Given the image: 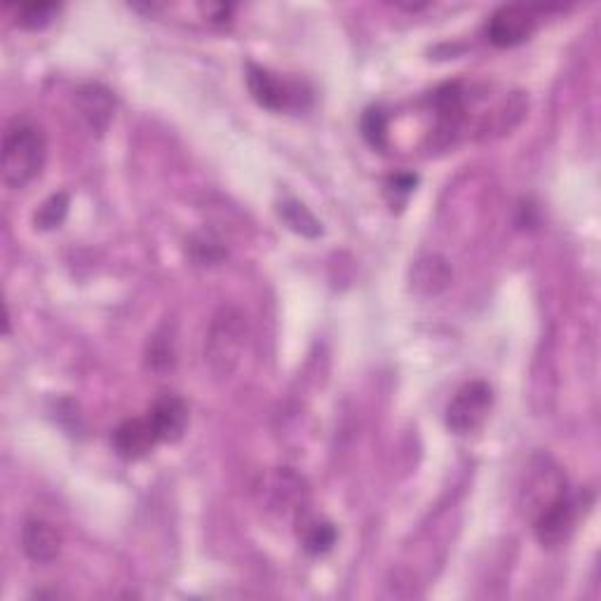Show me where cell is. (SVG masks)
<instances>
[{
    "label": "cell",
    "instance_id": "8992f818",
    "mask_svg": "<svg viewBox=\"0 0 601 601\" xmlns=\"http://www.w3.org/2000/svg\"><path fill=\"white\" fill-rule=\"evenodd\" d=\"M578 510H580V496L564 492L559 498L552 500L545 510H541L533 517L535 539L547 547L564 543L568 539V533L574 531Z\"/></svg>",
    "mask_w": 601,
    "mask_h": 601
},
{
    "label": "cell",
    "instance_id": "ac0fdd59",
    "mask_svg": "<svg viewBox=\"0 0 601 601\" xmlns=\"http://www.w3.org/2000/svg\"><path fill=\"white\" fill-rule=\"evenodd\" d=\"M418 182V176L416 174H409V172H400L395 176H390L388 178V193L390 195H395V200H397V195H402V198H407V195L414 190Z\"/></svg>",
    "mask_w": 601,
    "mask_h": 601
},
{
    "label": "cell",
    "instance_id": "6da1fadb",
    "mask_svg": "<svg viewBox=\"0 0 601 601\" xmlns=\"http://www.w3.org/2000/svg\"><path fill=\"white\" fill-rule=\"evenodd\" d=\"M47 141L43 129L31 120H12L3 135V182L24 188L43 172Z\"/></svg>",
    "mask_w": 601,
    "mask_h": 601
},
{
    "label": "cell",
    "instance_id": "52a82bcc",
    "mask_svg": "<svg viewBox=\"0 0 601 601\" xmlns=\"http://www.w3.org/2000/svg\"><path fill=\"white\" fill-rule=\"evenodd\" d=\"M564 492H568V484H566V477L562 475V470L552 461L543 459L539 467H533V473L522 489L524 512L533 519Z\"/></svg>",
    "mask_w": 601,
    "mask_h": 601
},
{
    "label": "cell",
    "instance_id": "4fadbf2b",
    "mask_svg": "<svg viewBox=\"0 0 601 601\" xmlns=\"http://www.w3.org/2000/svg\"><path fill=\"white\" fill-rule=\"evenodd\" d=\"M278 215L289 229L299 235H305V238L322 235V223L313 217L311 209L299 200H282L278 205Z\"/></svg>",
    "mask_w": 601,
    "mask_h": 601
},
{
    "label": "cell",
    "instance_id": "2e32d148",
    "mask_svg": "<svg viewBox=\"0 0 601 601\" xmlns=\"http://www.w3.org/2000/svg\"><path fill=\"white\" fill-rule=\"evenodd\" d=\"M336 539L338 533L330 522H311L305 524V531H303V550L313 557L327 555V552L336 545Z\"/></svg>",
    "mask_w": 601,
    "mask_h": 601
},
{
    "label": "cell",
    "instance_id": "5bb4252c",
    "mask_svg": "<svg viewBox=\"0 0 601 601\" xmlns=\"http://www.w3.org/2000/svg\"><path fill=\"white\" fill-rule=\"evenodd\" d=\"M360 129L371 149L377 151L388 149V113L381 106H371L362 113Z\"/></svg>",
    "mask_w": 601,
    "mask_h": 601
},
{
    "label": "cell",
    "instance_id": "9c48e42d",
    "mask_svg": "<svg viewBox=\"0 0 601 601\" xmlns=\"http://www.w3.org/2000/svg\"><path fill=\"white\" fill-rule=\"evenodd\" d=\"M76 108L92 132L104 135L113 120L116 100H113V92L108 88L100 83H88L76 92Z\"/></svg>",
    "mask_w": 601,
    "mask_h": 601
},
{
    "label": "cell",
    "instance_id": "8fae6325",
    "mask_svg": "<svg viewBox=\"0 0 601 601\" xmlns=\"http://www.w3.org/2000/svg\"><path fill=\"white\" fill-rule=\"evenodd\" d=\"M61 533L45 519H28L22 527V550L36 564H53L61 552Z\"/></svg>",
    "mask_w": 601,
    "mask_h": 601
},
{
    "label": "cell",
    "instance_id": "e0dca14e",
    "mask_svg": "<svg viewBox=\"0 0 601 601\" xmlns=\"http://www.w3.org/2000/svg\"><path fill=\"white\" fill-rule=\"evenodd\" d=\"M57 5L50 3H36V5H22L18 10V24L24 28H43L45 24H50L53 18L57 14Z\"/></svg>",
    "mask_w": 601,
    "mask_h": 601
},
{
    "label": "cell",
    "instance_id": "7c38bea8",
    "mask_svg": "<svg viewBox=\"0 0 601 601\" xmlns=\"http://www.w3.org/2000/svg\"><path fill=\"white\" fill-rule=\"evenodd\" d=\"M453 270L444 256H420L412 268V289L420 297H435L451 285Z\"/></svg>",
    "mask_w": 601,
    "mask_h": 601
},
{
    "label": "cell",
    "instance_id": "5b68a950",
    "mask_svg": "<svg viewBox=\"0 0 601 601\" xmlns=\"http://www.w3.org/2000/svg\"><path fill=\"white\" fill-rule=\"evenodd\" d=\"M539 28V14L529 5H500L486 22V38L496 47H515L529 41Z\"/></svg>",
    "mask_w": 601,
    "mask_h": 601
},
{
    "label": "cell",
    "instance_id": "ba28073f",
    "mask_svg": "<svg viewBox=\"0 0 601 601\" xmlns=\"http://www.w3.org/2000/svg\"><path fill=\"white\" fill-rule=\"evenodd\" d=\"M158 442H160V437H158L149 416L127 418L111 435L113 451H116L118 456L125 461H139L143 456H149Z\"/></svg>",
    "mask_w": 601,
    "mask_h": 601
},
{
    "label": "cell",
    "instance_id": "277c9868",
    "mask_svg": "<svg viewBox=\"0 0 601 601\" xmlns=\"http://www.w3.org/2000/svg\"><path fill=\"white\" fill-rule=\"evenodd\" d=\"M247 88L254 102L268 111H299L305 106L303 102H311V92L303 90L301 83H291L256 63L247 67Z\"/></svg>",
    "mask_w": 601,
    "mask_h": 601
},
{
    "label": "cell",
    "instance_id": "3957f363",
    "mask_svg": "<svg viewBox=\"0 0 601 601\" xmlns=\"http://www.w3.org/2000/svg\"><path fill=\"white\" fill-rule=\"evenodd\" d=\"M494 407V390L484 381H470L456 390L447 407V426L456 435H470L484 426Z\"/></svg>",
    "mask_w": 601,
    "mask_h": 601
},
{
    "label": "cell",
    "instance_id": "9a60e30c",
    "mask_svg": "<svg viewBox=\"0 0 601 601\" xmlns=\"http://www.w3.org/2000/svg\"><path fill=\"white\" fill-rule=\"evenodd\" d=\"M67 215H69V195L67 193H55L38 207V212L34 217L36 229H41V231L59 229V226L63 223V219H67Z\"/></svg>",
    "mask_w": 601,
    "mask_h": 601
},
{
    "label": "cell",
    "instance_id": "7a4b0ae2",
    "mask_svg": "<svg viewBox=\"0 0 601 601\" xmlns=\"http://www.w3.org/2000/svg\"><path fill=\"white\" fill-rule=\"evenodd\" d=\"M247 344V320L235 308H221L209 324L205 360L217 377H231Z\"/></svg>",
    "mask_w": 601,
    "mask_h": 601
},
{
    "label": "cell",
    "instance_id": "30bf717a",
    "mask_svg": "<svg viewBox=\"0 0 601 601\" xmlns=\"http://www.w3.org/2000/svg\"><path fill=\"white\" fill-rule=\"evenodd\" d=\"M149 418L160 442H178L188 428V407L178 395L165 393L153 402Z\"/></svg>",
    "mask_w": 601,
    "mask_h": 601
}]
</instances>
